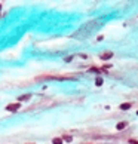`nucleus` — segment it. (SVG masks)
Returning <instances> with one entry per match:
<instances>
[{"label":"nucleus","mask_w":138,"mask_h":144,"mask_svg":"<svg viewBox=\"0 0 138 144\" xmlns=\"http://www.w3.org/2000/svg\"><path fill=\"white\" fill-rule=\"evenodd\" d=\"M100 25H101V22L98 19H91L88 22H85L82 27L73 34V39H85V37H88L92 31H95L100 27Z\"/></svg>","instance_id":"nucleus-1"},{"label":"nucleus","mask_w":138,"mask_h":144,"mask_svg":"<svg viewBox=\"0 0 138 144\" xmlns=\"http://www.w3.org/2000/svg\"><path fill=\"white\" fill-rule=\"evenodd\" d=\"M19 107H21V104H19V103H16V104H9L6 108L9 110V112H16V110H18Z\"/></svg>","instance_id":"nucleus-2"},{"label":"nucleus","mask_w":138,"mask_h":144,"mask_svg":"<svg viewBox=\"0 0 138 144\" xmlns=\"http://www.w3.org/2000/svg\"><path fill=\"white\" fill-rule=\"evenodd\" d=\"M111 56H113V54H111V52H106V54L101 55V60H110Z\"/></svg>","instance_id":"nucleus-3"},{"label":"nucleus","mask_w":138,"mask_h":144,"mask_svg":"<svg viewBox=\"0 0 138 144\" xmlns=\"http://www.w3.org/2000/svg\"><path fill=\"white\" fill-rule=\"evenodd\" d=\"M123 128H126V123H125V122L117 123V129H123Z\"/></svg>","instance_id":"nucleus-4"},{"label":"nucleus","mask_w":138,"mask_h":144,"mask_svg":"<svg viewBox=\"0 0 138 144\" xmlns=\"http://www.w3.org/2000/svg\"><path fill=\"white\" fill-rule=\"evenodd\" d=\"M129 107H131V104H122V106H120V108H122V110H128Z\"/></svg>","instance_id":"nucleus-5"},{"label":"nucleus","mask_w":138,"mask_h":144,"mask_svg":"<svg viewBox=\"0 0 138 144\" xmlns=\"http://www.w3.org/2000/svg\"><path fill=\"white\" fill-rule=\"evenodd\" d=\"M54 144H63V140H61V138H55V140H54Z\"/></svg>","instance_id":"nucleus-6"},{"label":"nucleus","mask_w":138,"mask_h":144,"mask_svg":"<svg viewBox=\"0 0 138 144\" xmlns=\"http://www.w3.org/2000/svg\"><path fill=\"white\" fill-rule=\"evenodd\" d=\"M95 85H97V86H101V85H102V79H101V77H100V79H97Z\"/></svg>","instance_id":"nucleus-7"},{"label":"nucleus","mask_w":138,"mask_h":144,"mask_svg":"<svg viewBox=\"0 0 138 144\" xmlns=\"http://www.w3.org/2000/svg\"><path fill=\"white\" fill-rule=\"evenodd\" d=\"M30 98V95H24V97H19V100L21 101H25V100H28Z\"/></svg>","instance_id":"nucleus-8"},{"label":"nucleus","mask_w":138,"mask_h":144,"mask_svg":"<svg viewBox=\"0 0 138 144\" xmlns=\"http://www.w3.org/2000/svg\"><path fill=\"white\" fill-rule=\"evenodd\" d=\"M137 114H138V112H137Z\"/></svg>","instance_id":"nucleus-9"}]
</instances>
